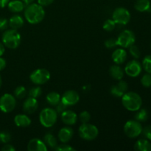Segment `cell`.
I'll list each match as a JSON object with an SVG mask.
<instances>
[{
	"instance_id": "1",
	"label": "cell",
	"mask_w": 151,
	"mask_h": 151,
	"mask_svg": "<svg viewBox=\"0 0 151 151\" xmlns=\"http://www.w3.org/2000/svg\"><path fill=\"white\" fill-rule=\"evenodd\" d=\"M45 16V11L43 6L39 4L31 3L27 4L24 10V16L26 20L32 24H36L42 22Z\"/></svg>"
},
{
	"instance_id": "2",
	"label": "cell",
	"mask_w": 151,
	"mask_h": 151,
	"mask_svg": "<svg viewBox=\"0 0 151 151\" xmlns=\"http://www.w3.org/2000/svg\"><path fill=\"white\" fill-rule=\"evenodd\" d=\"M122 103L124 107L130 111H137L141 109L142 100L139 94L134 91L125 92L122 95Z\"/></svg>"
},
{
	"instance_id": "3",
	"label": "cell",
	"mask_w": 151,
	"mask_h": 151,
	"mask_svg": "<svg viewBox=\"0 0 151 151\" xmlns=\"http://www.w3.org/2000/svg\"><path fill=\"white\" fill-rule=\"evenodd\" d=\"M1 39L3 44L7 48L16 49L20 45L21 35L17 29H7L2 34Z\"/></svg>"
},
{
	"instance_id": "4",
	"label": "cell",
	"mask_w": 151,
	"mask_h": 151,
	"mask_svg": "<svg viewBox=\"0 0 151 151\" xmlns=\"http://www.w3.org/2000/svg\"><path fill=\"white\" fill-rule=\"evenodd\" d=\"M58 119V113L51 108L44 109L40 113L39 119L41 124L46 128H50L55 124Z\"/></svg>"
},
{
	"instance_id": "5",
	"label": "cell",
	"mask_w": 151,
	"mask_h": 151,
	"mask_svg": "<svg viewBox=\"0 0 151 151\" xmlns=\"http://www.w3.org/2000/svg\"><path fill=\"white\" fill-rule=\"evenodd\" d=\"M80 137L87 141H91L95 139L99 134L97 127L89 123H83L78 130Z\"/></svg>"
},
{
	"instance_id": "6",
	"label": "cell",
	"mask_w": 151,
	"mask_h": 151,
	"mask_svg": "<svg viewBox=\"0 0 151 151\" xmlns=\"http://www.w3.org/2000/svg\"><path fill=\"white\" fill-rule=\"evenodd\" d=\"M142 126L137 120H129L125 124L124 132L129 138H136L142 134Z\"/></svg>"
},
{
	"instance_id": "7",
	"label": "cell",
	"mask_w": 151,
	"mask_h": 151,
	"mask_svg": "<svg viewBox=\"0 0 151 151\" xmlns=\"http://www.w3.org/2000/svg\"><path fill=\"white\" fill-rule=\"evenodd\" d=\"M29 79L35 85H43L50 79V73L45 69H38L31 73Z\"/></svg>"
},
{
	"instance_id": "8",
	"label": "cell",
	"mask_w": 151,
	"mask_h": 151,
	"mask_svg": "<svg viewBox=\"0 0 151 151\" xmlns=\"http://www.w3.org/2000/svg\"><path fill=\"white\" fill-rule=\"evenodd\" d=\"M117 45L123 48H128L135 43V34L129 29L123 30L117 38Z\"/></svg>"
},
{
	"instance_id": "9",
	"label": "cell",
	"mask_w": 151,
	"mask_h": 151,
	"mask_svg": "<svg viewBox=\"0 0 151 151\" xmlns=\"http://www.w3.org/2000/svg\"><path fill=\"white\" fill-rule=\"evenodd\" d=\"M112 18L116 24L125 25L130 22L131 13L126 8L118 7L114 11Z\"/></svg>"
},
{
	"instance_id": "10",
	"label": "cell",
	"mask_w": 151,
	"mask_h": 151,
	"mask_svg": "<svg viewBox=\"0 0 151 151\" xmlns=\"http://www.w3.org/2000/svg\"><path fill=\"white\" fill-rule=\"evenodd\" d=\"M16 106V97L10 94H4L0 98V110L4 113H10Z\"/></svg>"
},
{
	"instance_id": "11",
	"label": "cell",
	"mask_w": 151,
	"mask_h": 151,
	"mask_svg": "<svg viewBox=\"0 0 151 151\" xmlns=\"http://www.w3.org/2000/svg\"><path fill=\"white\" fill-rule=\"evenodd\" d=\"M142 69V67L141 63L138 60H133L127 63L125 68V72L128 76L136 78L140 75Z\"/></svg>"
},
{
	"instance_id": "12",
	"label": "cell",
	"mask_w": 151,
	"mask_h": 151,
	"mask_svg": "<svg viewBox=\"0 0 151 151\" xmlns=\"http://www.w3.org/2000/svg\"><path fill=\"white\" fill-rule=\"evenodd\" d=\"M80 100V96L76 91L69 90L63 94L60 100L67 106H72L77 104Z\"/></svg>"
},
{
	"instance_id": "13",
	"label": "cell",
	"mask_w": 151,
	"mask_h": 151,
	"mask_svg": "<svg viewBox=\"0 0 151 151\" xmlns=\"http://www.w3.org/2000/svg\"><path fill=\"white\" fill-rule=\"evenodd\" d=\"M128 88V83L124 81H119L116 85H114L111 88V93L115 97H121L127 91Z\"/></svg>"
},
{
	"instance_id": "14",
	"label": "cell",
	"mask_w": 151,
	"mask_h": 151,
	"mask_svg": "<svg viewBox=\"0 0 151 151\" xmlns=\"http://www.w3.org/2000/svg\"><path fill=\"white\" fill-rule=\"evenodd\" d=\"M27 150L29 151H47V147L44 142L35 138L28 142Z\"/></svg>"
},
{
	"instance_id": "15",
	"label": "cell",
	"mask_w": 151,
	"mask_h": 151,
	"mask_svg": "<svg viewBox=\"0 0 151 151\" xmlns=\"http://www.w3.org/2000/svg\"><path fill=\"white\" fill-rule=\"evenodd\" d=\"M61 119L66 125H73L77 122L78 115L72 111L66 110L61 113Z\"/></svg>"
},
{
	"instance_id": "16",
	"label": "cell",
	"mask_w": 151,
	"mask_h": 151,
	"mask_svg": "<svg viewBox=\"0 0 151 151\" xmlns=\"http://www.w3.org/2000/svg\"><path fill=\"white\" fill-rule=\"evenodd\" d=\"M38 107V103L36 98L29 97V98L26 99V100L24 103L23 110L25 113L31 114L34 113L37 110Z\"/></svg>"
},
{
	"instance_id": "17",
	"label": "cell",
	"mask_w": 151,
	"mask_h": 151,
	"mask_svg": "<svg viewBox=\"0 0 151 151\" xmlns=\"http://www.w3.org/2000/svg\"><path fill=\"white\" fill-rule=\"evenodd\" d=\"M74 134L73 129L69 127L61 128L58 133V139L63 143H66L71 140Z\"/></svg>"
},
{
	"instance_id": "18",
	"label": "cell",
	"mask_w": 151,
	"mask_h": 151,
	"mask_svg": "<svg viewBox=\"0 0 151 151\" xmlns=\"http://www.w3.org/2000/svg\"><path fill=\"white\" fill-rule=\"evenodd\" d=\"M127 58V52L123 49H116L112 53V59L116 64H122Z\"/></svg>"
},
{
	"instance_id": "19",
	"label": "cell",
	"mask_w": 151,
	"mask_h": 151,
	"mask_svg": "<svg viewBox=\"0 0 151 151\" xmlns=\"http://www.w3.org/2000/svg\"><path fill=\"white\" fill-rule=\"evenodd\" d=\"M14 122L18 127H28L31 124V119L25 114H18L15 116Z\"/></svg>"
},
{
	"instance_id": "20",
	"label": "cell",
	"mask_w": 151,
	"mask_h": 151,
	"mask_svg": "<svg viewBox=\"0 0 151 151\" xmlns=\"http://www.w3.org/2000/svg\"><path fill=\"white\" fill-rule=\"evenodd\" d=\"M8 9L13 13H20L24 9V3L20 0H13L7 4Z\"/></svg>"
},
{
	"instance_id": "21",
	"label": "cell",
	"mask_w": 151,
	"mask_h": 151,
	"mask_svg": "<svg viewBox=\"0 0 151 151\" xmlns=\"http://www.w3.org/2000/svg\"><path fill=\"white\" fill-rule=\"evenodd\" d=\"M135 9L139 12H149L151 10L150 0H137L135 3Z\"/></svg>"
},
{
	"instance_id": "22",
	"label": "cell",
	"mask_w": 151,
	"mask_h": 151,
	"mask_svg": "<svg viewBox=\"0 0 151 151\" xmlns=\"http://www.w3.org/2000/svg\"><path fill=\"white\" fill-rule=\"evenodd\" d=\"M134 149L137 151H151V144L147 139H142L135 143Z\"/></svg>"
},
{
	"instance_id": "23",
	"label": "cell",
	"mask_w": 151,
	"mask_h": 151,
	"mask_svg": "<svg viewBox=\"0 0 151 151\" xmlns=\"http://www.w3.org/2000/svg\"><path fill=\"white\" fill-rule=\"evenodd\" d=\"M109 73L114 79L117 80V81L122 80L124 76V71L117 64L111 66L110 69H109Z\"/></svg>"
},
{
	"instance_id": "24",
	"label": "cell",
	"mask_w": 151,
	"mask_h": 151,
	"mask_svg": "<svg viewBox=\"0 0 151 151\" xmlns=\"http://www.w3.org/2000/svg\"><path fill=\"white\" fill-rule=\"evenodd\" d=\"M8 23L12 29H17L24 25V19L20 15H14L10 18Z\"/></svg>"
},
{
	"instance_id": "25",
	"label": "cell",
	"mask_w": 151,
	"mask_h": 151,
	"mask_svg": "<svg viewBox=\"0 0 151 151\" xmlns=\"http://www.w3.org/2000/svg\"><path fill=\"white\" fill-rule=\"evenodd\" d=\"M47 101L51 106H55L60 101V94H58L57 92H55V91H52L50 92L47 95Z\"/></svg>"
},
{
	"instance_id": "26",
	"label": "cell",
	"mask_w": 151,
	"mask_h": 151,
	"mask_svg": "<svg viewBox=\"0 0 151 151\" xmlns=\"http://www.w3.org/2000/svg\"><path fill=\"white\" fill-rule=\"evenodd\" d=\"M44 143L50 148L55 149L58 146V142L55 137L51 134H47L44 137Z\"/></svg>"
},
{
	"instance_id": "27",
	"label": "cell",
	"mask_w": 151,
	"mask_h": 151,
	"mask_svg": "<svg viewBox=\"0 0 151 151\" xmlns=\"http://www.w3.org/2000/svg\"><path fill=\"white\" fill-rule=\"evenodd\" d=\"M148 118V112L146 109H139L137 111V113L135 115L136 120L139 121V122H145Z\"/></svg>"
},
{
	"instance_id": "28",
	"label": "cell",
	"mask_w": 151,
	"mask_h": 151,
	"mask_svg": "<svg viewBox=\"0 0 151 151\" xmlns=\"http://www.w3.org/2000/svg\"><path fill=\"white\" fill-rule=\"evenodd\" d=\"M27 94V90L22 86H19L16 89L14 90V95L15 97L18 99H23L24 98Z\"/></svg>"
},
{
	"instance_id": "29",
	"label": "cell",
	"mask_w": 151,
	"mask_h": 151,
	"mask_svg": "<svg viewBox=\"0 0 151 151\" xmlns=\"http://www.w3.org/2000/svg\"><path fill=\"white\" fill-rule=\"evenodd\" d=\"M142 66L147 73L151 74V55H147L142 60Z\"/></svg>"
},
{
	"instance_id": "30",
	"label": "cell",
	"mask_w": 151,
	"mask_h": 151,
	"mask_svg": "<svg viewBox=\"0 0 151 151\" xmlns=\"http://www.w3.org/2000/svg\"><path fill=\"white\" fill-rule=\"evenodd\" d=\"M115 27H116V23L113 19H107L106 22L103 24V29L106 31H112L114 29Z\"/></svg>"
},
{
	"instance_id": "31",
	"label": "cell",
	"mask_w": 151,
	"mask_h": 151,
	"mask_svg": "<svg viewBox=\"0 0 151 151\" xmlns=\"http://www.w3.org/2000/svg\"><path fill=\"white\" fill-rule=\"evenodd\" d=\"M41 93H42V90H41V87L35 86L29 90V97H33V98H38V97L41 96Z\"/></svg>"
},
{
	"instance_id": "32",
	"label": "cell",
	"mask_w": 151,
	"mask_h": 151,
	"mask_svg": "<svg viewBox=\"0 0 151 151\" xmlns=\"http://www.w3.org/2000/svg\"><path fill=\"white\" fill-rule=\"evenodd\" d=\"M141 83L145 88L150 87L151 85V74L147 73L142 76L141 79Z\"/></svg>"
},
{
	"instance_id": "33",
	"label": "cell",
	"mask_w": 151,
	"mask_h": 151,
	"mask_svg": "<svg viewBox=\"0 0 151 151\" xmlns=\"http://www.w3.org/2000/svg\"><path fill=\"white\" fill-rule=\"evenodd\" d=\"M129 52L130 54L134 58H139L140 55H141V52H140V50L139 49L138 47H137L136 45L133 44L131 47H129Z\"/></svg>"
},
{
	"instance_id": "34",
	"label": "cell",
	"mask_w": 151,
	"mask_h": 151,
	"mask_svg": "<svg viewBox=\"0 0 151 151\" xmlns=\"http://www.w3.org/2000/svg\"><path fill=\"white\" fill-rule=\"evenodd\" d=\"M79 119L82 123H87L89 122L90 119H91V115L86 111L81 112L79 115Z\"/></svg>"
},
{
	"instance_id": "35",
	"label": "cell",
	"mask_w": 151,
	"mask_h": 151,
	"mask_svg": "<svg viewBox=\"0 0 151 151\" xmlns=\"http://www.w3.org/2000/svg\"><path fill=\"white\" fill-rule=\"evenodd\" d=\"M11 139V136L7 131L0 132V142L3 143H7Z\"/></svg>"
},
{
	"instance_id": "36",
	"label": "cell",
	"mask_w": 151,
	"mask_h": 151,
	"mask_svg": "<svg viewBox=\"0 0 151 151\" xmlns=\"http://www.w3.org/2000/svg\"><path fill=\"white\" fill-rule=\"evenodd\" d=\"M143 137L147 140H151V125H147L142 128V131Z\"/></svg>"
},
{
	"instance_id": "37",
	"label": "cell",
	"mask_w": 151,
	"mask_h": 151,
	"mask_svg": "<svg viewBox=\"0 0 151 151\" xmlns=\"http://www.w3.org/2000/svg\"><path fill=\"white\" fill-rule=\"evenodd\" d=\"M105 46L109 49H112L117 46V40L115 38H109L105 41Z\"/></svg>"
},
{
	"instance_id": "38",
	"label": "cell",
	"mask_w": 151,
	"mask_h": 151,
	"mask_svg": "<svg viewBox=\"0 0 151 151\" xmlns=\"http://www.w3.org/2000/svg\"><path fill=\"white\" fill-rule=\"evenodd\" d=\"M55 150H59V151H75V149L74 147H72V146L69 145H60L57 146V147L55 148Z\"/></svg>"
},
{
	"instance_id": "39",
	"label": "cell",
	"mask_w": 151,
	"mask_h": 151,
	"mask_svg": "<svg viewBox=\"0 0 151 151\" xmlns=\"http://www.w3.org/2000/svg\"><path fill=\"white\" fill-rule=\"evenodd\" d=\"M55 106H56L55 111H57V113H60V114H61L62 112H63L64 111H66V109H67V107H68V106H66V105H65L64 103L61 101V100H60V101L59 102V103H58Z\"/></svg>"
},
{
	"instance_id": "40",
	"label": "cell",
	"mask_w": 151,
	"mask_h": 151,
	"mask_svg": "<svg viewBox=\"0 0 151 151\" xmlns=\"http://www.w3.org/2000/svg\"><path fill=\"white\" fill-rule=\"evenodd\" d=\"M9 25L8 21L4 18H1L0 19V30H4L7 28Z\"/></svg>"
},
{
	"instance_id": "41",
	"label": "cell",
	"mask_w": 151,
	"mask_h": 151,
	"mask_svg": "<svg viewBox=\"0 0 151 151\" xmlns=\"http://www.w3.org/2000/svg\"><path fill=\"white\" fill-rule=\"evenodd\" d=\"M54 1V0H38V3L40 5L43 6H48L50 4H51Z\"/></svg>"
},
{
	"instance_id": "42",
	"label": "cell",
	"mask_w": 151,
	"mask_h": 151,
	"mask_svg": "<svg viewBox=\"0 0 151 151\" xmlns=\"http://www.w3.org/2000/svg\"><path fill=\"white\" fill-rule=\"evenodd\" d=\"M16 149L11 145H5L1 147V150L2 151H14Z\"/></svg>"
},
{
	"instance_id": "43",
	"label": "cell",
	"mask_w": 151,
	"mask_h": 151,
	"mask_svg": "<svg viewBox=\"0 0 151 151\" xmlns=\"http://www.w3.org/2000/svg\"><path fill=\"white\" fill-rule=\"evenodd\" d=\"M6 66V60L3 58L0 57V71L3 70Z\"/></svg>"
},
{
	"instance_id": "44",
	"label": "cell",
	"mask_w": 151,
	"mask_h": 151,
	"mask_svg": "<svg viewBox=\"0 0 151 151\" xmlns=\"http://www.w3.org/2000/svg\"><path fill=\"white\" fill-rule=\"evenodd\" d=\"M10 0H0V7H4L9 3Z\"/></svg>"
},
{
	"instance_id": "45",
	"label": "cell",
	"mask_w": 151,
	"mask_h": 151,
	"mask_svg": "<svg viewBox=\"0 0 151 151\" xmlns=\"http://www.w3.org/2000/svg\"><path fill=\"white\" fill-rule=\"evenodd\" d=\"M4 51H5V49H4V44H3V43L0 42V57L4 54Z\"/></svg>"
},
{
	"instance_id": "46",
	"label": "cell",
	"mask_w": 151,
	"mask_h": 151,
	"mask_svg": "<svg viewBox=\"0 0 151 151\" xmlns=\"http://www.w3.org/2000/svg\"><path fill=\"white\" fill-rule=\"evenodd\" d=\"M23 2L26 4H29L31 3H32L34 1V0H22Z\"/></svg>"
},
{
	"instance_id": "47",
	"label": "cell",
	"mask_w": 151,
	"mask_h": 151,
	"mask_svg": "<svg viewBox=\"0 0 151 151\" xmlns=\"http://www.w3.org/2000/svg\"><path fill=\"white\" fill-rule=\"evenodd\" d=\"M1 84H2V80H1V75H0V88H1Z\"/></svg>"
},
{
	"instance_id": "48",
	"label": "cell",
	"mask_w": 151,
	"mask_h": 151,
	"mask_svg": "<svg viewBox=\"0 0 151 151\" xmlns=\"http://www.w3.org/2000/svg\"><path fill=\"white\" fill-rule=\"evenodd\" d=\"M150 47H151V45H150Z\"/></svg>"
},
{
	"instance_id": "49",
	"label": "cell",
	"mask_w": 151,
	"mask_h": 151,
	"mask_svg": "<svg viewBox=\"0 0 151 151\" xmlns=\"http://www.w3.org/2000/svg\"><path fill=\"white\" fill-rule=\"evenodd\" d=\"M150 87H151V85H150Z\"/></svg>"
}]
</instances>
